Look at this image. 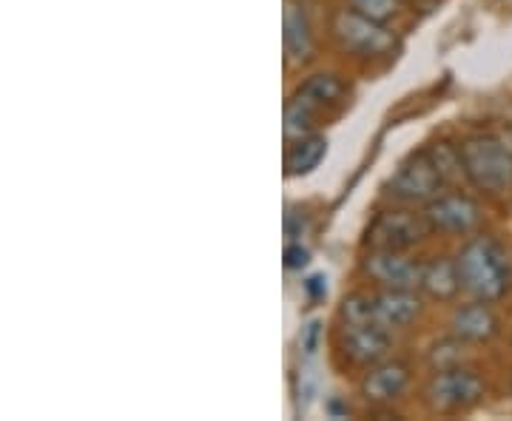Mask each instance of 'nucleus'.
Wrapping results in <instances>:
<instances>
[{
  "label": "nucleus",
  "instance_id": "f257e3e1",
  "mask_svg": "<svg viewBox=\"0 0 512 421\" xmlns=\"http://www.w3.org/2000/svg\"><path fill=\"white\" fill-rule=\"evenodd\" d=\"M461 291L481 302H498L512 288V259L493 237H470L456 257Z\"/></svg>",
  "mask_w": 512,
  "mask_h": 421
},
{
  "label": "nucleus",
  "instance_id": "f03ea898",
  "mask_svg": "<svg viewBox=\"0 0 512 421\" xmlns=\"http://www.w3.org/2000/svg\"><path fill=\"white\" fill-rule=\"evenodd\" d=\"M461 163L470 185L484 194L512 188V154L495 134H473L461 143Z\"/></svg>",
  "mask_w": 512,
  "mask_h": 421
},
{
  "label": "nucleus",
  "instance_id": "7ed1b4c3",
  "mask_svg": "<svg viewBox=\"0 0 512 421\" xmlns=\"http://www.w3.org/2000/svg\"><path fill=\"white\" fill-rule=\"evenodd\" d=\"M484 379L467 367H447L436 370V376L424 387V402L436 413H464L473 410L484 399Z\"/></svg>",
  "mask_w": 512,
  "mask_h": 421
},
{
  "label": "nucleus",
  "instance_id": "20e7f679",
  "mask_svg": "<svg viewBox=\"0 0 512 421\" xmlns=\"http://www.w3.org/2000/svg\"><path fill=\"white\" fill-rule=\"evenodd\" d=\"M333 37L359 57L387 55L396 46V37L382 20L367 18L356 9H339L333 15Z\"/></svg>",
  "mask_w": 512,
  "mask_h": 421
},
{
  "label": "nucleus",
  "instance_id": "39448f33",
  "mask_svg": "<svg viewBox=\"0 0 512 421\" xmlns=\"http://www.w3.org/2000/svg\"><path fill=\"white\" fill-rule=\"evenodd\" d=\"M444 177L439 174V168L433 165L430 154L427 151H419V154H410L399 171L393 174V180L387 183L390 194L396 200L413 202V205H427L430 200H436L444 188Z\"/></svg>",
  "mask_w": 512,
  "mask_h": 421
},
{
  "label": "nucleus",
  "instance_id": "423d86ee",
  "mask_svg": "<svg viewBox=\"0 0 512 421\" xmlns=\"http://www.w3.org/2000/svg\"><path fill=\"white\" fill-rule=\"evenodd\" d=\"M430 225L424 220V214L413 211H387L379 214L370 231H367V245L370 248H382V251H407L413 245H419L427 237Z\"/></svg>",
  "mask_w": 512,
  "mask_h": 421
},
{
  "label": "nucleus",
  "instance_id": "0eeeda50",
  "mask_svg": "<svg viewBox=\"0 0 512 421\" xmlns=\"http://www.w3.org/2000/svg\"><path fill=\"white\" fill-rule=\"evenodd\" d=\"M424 220L430 231L467 237L481 225V208L467 194H439L424 205Z\"/></svg>",
  "mask_w": 512,
  "mask_h": 421
},
{
  "label": "nucleus",
  "instance_id": "6e6552de",
  "mask_svg": "<svg viewBox=\"0 0 512 421\" xmlns=\"http://www.w3.org/2000/svg\"><path fill=\"white\" fill-rule=\"evenodd\" d=\"M421 262L404 257V251L373 248L365 257V274L382 288H421Z\"/></svg>",
  "mask_w": 512,
  "mask_h": 421
},
{
  "label": "nucleus",
  "instance_id": "1a4fd4ad",
  "mask_svg": "<svg viewBox=\"0 0 512 421\" xmlns=\"http://www.w3.org/2000/svg\"><path fill=\"white\" fill-rule=\"evenodd\" d=\"M390 328H384L379 322H367V325H342V350L353 365L373 367L384 362L387 350H390Z\"/></svg>",
  "mask_w": 512,
  "mask_h": 421
},
{
  "label": "nucleus",
  "instance_id": "9d476101",
  "mask_svg": "<svg viewBox=\"0 0 512 421\" xmlns=\"http://www.w3.org/2000/svg\"><path fill=\"white\" fill-rule=\"evenodd\" d=\"M410 385V367L404 362H379V365L367 367L365 379H362V396L370 404H390L402 399L404 390Z\"/></svg>",
  "mask_w": 512,
  "mask_h": 421
},
{
  "label": "nucleus",
  "instance_id": "9b49d317",
  "mask_svg": "<svg viewBox=\"0 0 512 421\" xmlns=\"http://www.w3.org/2000/svg\"><path fill=\"white\" fill-rule=\"evenodd\" d=\"M493 302H481L473 299L467 305H458L453 313V336L464 339L467 345H481V342H490L495 333H498V316L490 308Z\"/></svg>",
  "mask_w": 512,
  "mask_h": 421
},
{
  "label": "nucleus",
  "instance_id": "f8f14e48",
  "mask_svg": "<svg viewBox=\"0 0 512 421\" xmlns=\"http://www.w3.org/2000/svg\"><path fill=\"white\" fill-rule=\"evenodd\" d=\"M282 43H285L288 63H308L313 57L311 18H308L305 6L296 3V0H285V12H282Z\"/></svg>",
  "mask_w": 512,
  "mask_h": 421
},
{
  "label": "nucleus",
  "instance_id": "ddd939ff",
  "mask_svg": "<svg viewBox=\"0 0 512 421\" xmlns=\"http://www.w3.org/2000/svg\"><path fill=\"white\" fill-rule=\"evenodd\" d=\"M421 296L410 288H384L376 296V313L384 328H407L421 316Z\"/></svg>",
  "mask_w": 512,
  "mask_h": 421
},
{
  "label": "nucleus",
  "instance_id": "4468645a",
  "mask_svg": "<svg viewBox=\"0 0 512 421\" xmlns=\"http://www.w3.org/2000/svg\"><path fill=\"white\" fill-rule=\"evenodd\" d=\"M421 291L436 302H450L461 291V276H458L456 259L436 257L424 262L421 268Z\"/></svg>",
  "mask_w": 512,
  "mask_h": 421
},
{
  "label": "nucleus",
  "instance_id": "2eb2a0df",
  "mask_svg": "<svg viewBox=\"0 0 512 421\" xmlns=\"http://www.w3.org/2000/svg\"><path fill=\"white\" fill-rule=\"evenodd\" d=\"M328 157V140L322 134H308L302 140H293L285 154V174L288 177H305L316 171Z\"/></svg>",
  "mask_w": 512,
  "mask_h": 421
},
{
  "label": "nucleus",
  "instance_id": "dca6fc26",
  "mask_svg": "<svg viewBox=\"0 0 512 421\" xmlns=\"http://www.w3.org/2000/svg\"><path fill=\"white\" fill-rule=\"evenodd\" d=\"M345 83H342V77H336V74H311L296 92L293 97H299V100H305V103H311L313 109L322 111L330 109V106H336V103H342V97H345Z\"/></svg>",
  "mask_w": 512,
  "mask_h": 421
},
{
  "label": "nucleus",
  "instance_id": "f3484780",
  "mask_svg": "<svg viewBox=\"0 0 512 421\" xmlns=\"http://www.w3.org/2000/svg\"><path fill=\"white\" fill-rule=\"evenodd\" d=\"M316 114L319 111L313 109L311 103L299 100V97H291L288 106H285V137L288 140H302L308 137L316 129Z\"/></svg>",
  "mask_w": 512,
  "mask_h": 421
},
{
  "label": "nucleus",
  "instance_id": "a211bd4d",
  "mask_svg": "<svg viewBox=\"0 0 512 421\" xmlns=\"http://www.w3.org/2000/svg\"><path fill=\"white\" fill-rule=\"evenodd\" d=\"M427 154H430V160L433 165L439 168V174L444 177V183H456L461 177H467L464 174V163H461V148L450 146V143H433V146L427 148Z\"/></svg>",
  "mask_w": 512,
  "mask_h": 421
},
{
  "label": "nucleus",
  "instance_id": "6ab92c4d",
  "mask_svg": "<svg viewBox=\"0 0 512 421\" xmlns=\"http://www.w3.org/2000/svg\"><path fill=\"white\" fill-rule=\"evenodd\" d=\"M464 345H467V342L458 339V336L439 342L436 348L430 350V365H433V370H447V367L461 365V359H464Z\"/></svg>",
  "mask_w": 512,
  "mask_h": 421
},
{
  "label": "nucleus",
  "instance_id": "aec40b11",
  "mask_svg": "<svg viewBox=\"0 0 512 421\" xmlns=\"http://www.w3.org/2000/svg\"><path fill=\"white\" fill-rule=\"evenodd\" d=\"M348 3L350 9L362 12L367 18L382 20V23H387V20L399 12V0H348Z\"/></svg>",
  "mask_w": 512,
  "mask_h": 421
},
{
  "label": "nucleus",
  "instance_id": "412c9836",
  "mask_svg": "<svg viewBox=\"0 0 512 421\" xmlns=\"http://www.w3.org/2000/svg\"><path fill=\"white\" fill-rule=\"evenodd\" d=\"M311 262V251L302 242H288L285 245V268L288 271H302Z\"/></svg>",
  "mask_w": 512,
  "mask_h": 421
},
{
  "label": "nucleus",
  "instance_id": "4be33fe9",
  "mask_svg": "<svg viewBox=\"0 0 512 421\" xmlns=\"http://www.w3.org/2000/svg\"><path fill=\"white\" fill-rule=\"evenodd\" d=\"M319 339H322V322L313 319V322H308V328L302 330V350H305V356H313L319 350Z\"/></svg>",
  "mask_w": 512,
  "mask_h": 421
},
{
  "label": "nucleus",
  "instance_id": "5701e85b",
  "mask_svg": "<svg viewBox=\"0 0 512 421\" xmlns=\"http://www.w3.org/2000/svg\"><path fill=\"white\" fill-rule=\"evenodd\" d=\"M305 293H308V299H311V302H325V299H328V276L325 274L308 276V282H305Z\"/></svg>",
  "mask_w": 512,
  "mask_h": 421
},
{
  "label": "nucleus",
  "instance_id": "b1692460",
  "mask_svg": "<svg viewBox=\"0 0 512 421\" xmlns=\"http://www.w3.org/2000/svg\"><path fill=\"white\" fill-rule=\"evenodd\" d=\"M305 231H308V220L302 214H296V211H288V217H285V234L291 237V242H302Z\"/></svg>",
  "mask_w": 512,
  "mask_h": 421
},
{
  "label": "nucleus",
  "instance_id": "393cba45",
  "mask_svg": "<svg viewBox=\"0 0 512 421\" xmlns=\"http://www.w3.org/2000/svg\"><path fill=\"white\" fill-rule=\"evenodd\" d=\"M498 137H501V143H504V146H507V151H510V154H512V129L501 131Z\"/></svg>",
  "mask_w": 512,
  "mask_h": 421
}]
</instances>
